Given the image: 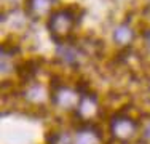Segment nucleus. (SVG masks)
<instances>
[{
    "label": "nucleus",
    "instance_id": "f257e3e1",
    "mask_svg": "<svg viewBox=\"0 0 150 144\" xmlns=\"http://www.w3.org/2000/svg\"><path fill=\"white\" fill-rule=\"evenodd\" d=\"M109 131L112 138L118 143H131L139 133V123L131 115L118 112L115 114L109 122Z\"/></svg>",
    "mask_w": 150,
    "mask_h": 144
},
{
    "label": "nucleus",
    "instance_id": "f03ea898",
    "mask_svg": "<svg viewBox=\"0 0 150 144\" xmlns=\"http://www.w3.org/2000/svg\"><path fill=\"white\" fill-rule=\"evenodd\" d=\"M75 5H70L69 8L66 10H58L50 16V23L48 27L51 31V35L59 40V38H64L66 35H69L72 32V29L77 23V14H75Z\"/></svg>",
    "mask_w": 150,
    "mask_h": 144
},
{
    "label": "nucleus",
    "instance_id": "7ed1b4c3",
    "mask_svg": "<svg viewBox=\"0 0 150 144\" xmlns=\"http://www.w3.org/2000/svg\"><path fill=\"white\" fill-rule=\"evenodd\" d=\"M80 93L70 90L69 86H64V85H59L56 88H53V93H51V103L54 104L56 107L59 109H64V110H72V109H77L78 103H80Z\"/></svg>",
    "mask_w": 150,
    "mask_h": 144
},
{
    "label": "nucleus",
    "instance_id": "20e7f679",
    "mask_svg": "<svg viewBox=\"0 0 150 144\" xmlns=\"http://www.w3.org/2000/svg\"><path fill=\"white\" fill-rule=\"evenodd\" d=\"M77 117L83 122L85 125L90 123L93 118L99 114V104H98V98L94 95L85 93L80 96V103H78L77 109H75Z\"/></svg>",
    "mask_w": 150,
    "mask_h": 144
},
{
    "label": "nucleus",
    "instance_id": "39448f33",
    "mask_svg": "<svg viewBox=\"0 0 150 144\" xmlns=\"http://www.w3.org/2000/svg\"><path fill=\"white\" fill-rule=\"evenodd\" d=\"M102 136L98 128L91 127V125H83L80 130H77L74 136V144H101Z\"/></svg>",
    "mask_w": 150,
    "mask_h": 144
},
{
    "label": "nucleus",
    "instance_id": "423d86ee",
    "mask_svg": "<svg viewBox=\"0 0 150 144\" xmlns=\"http://www.w3.org/2000/svg\"><path fill=\"white\" fill-rule=\"evenodd\" d=\"M54 0H26V13L32 19L43 18L50 13Z\"/></svg>",
    "mask_w": 150,
    "mask_h": 144
},
{
    "label": "nucleus",
    "instance_id": "0eeeda50",
    "mask_svg": "<svg viewBox=\"0 0 150 144\" xmlns=\"http://www.w3.org/2000/svg\"><path fill=\"white\" fill-rule=\"evenodd\" d=\"M42 59H27L18 66V75L23 78L24 82H29L37 75L38 69H40Z\"/></svg>",
    "mask_w": 150,
    "mask_h": 144
},
{
    "label": "nucleus",
    "instance_id": "6e6552de",
    "mask_svg": "<svg viewBox=\"0 0 150 144\" xmlns=\"http://www.w3.org/2000/svg\"><path fill=\"white\" fill-rule=\"evenodd\" d=\"M45 96H46V90L43 88V85H40V83H30L26 88V91H24V98H26V101H29V103H32V104L43 103Z\"/></svg>",
    "mask_w": 150,
    "mask_h": 144
},
{
    "label": "nucleus",
    "instance_id": "1a4fd4ad",
    "mask_svg": "<svg viewBox=\"0 0 150 144\" xmlns=\"http://www.w3.org/2000/svg\"><path fill=\"white\" fill-rule=\"evenodd\" d=\"M133 38H134V32H133V29L129 26H126V24H121V26H118L113 31V40H115V43H118L121 46H126L128 43H131Z\"/></svg>",
    "mask_w": 150,
    "mask_h": 144
},
{
    "label": "nucleus",
    "instance_id": "9d476101",
    "mask_svg": "<svg viewBox=\"0 0 150 144\" xmlns=\"http://www.w3.org/2000/svg\"><path fill=\"white\" fill-rule=\"evenodd\" d=\"M58 55L66 64H75L77 63L78 53H77V50H75L74 46H70V45H59Z\"/></svg>",
    "mask_w": 150,
    "mask_h": 144
},
{
    "label": "nucleus",
    "instance_id": "9b49d317",
    "mask_svg": "<svg viewBox=\"0 0 150 144\" xmlns=\"http://www.w3.org/2000/svg\"><path fill=\"white\" fill-rule=\"evenodd\" d=\"M141 138H142V141L150 143V118H149V120H145V122H144V125H142Z\"/></svg>",
    "mask_w": 150,
    "mask_h": 144
},
{
    "label": "nucleus",
    "instance_id": "f8f14e48",
    "mask_svg": "<svg viewBox=\"0 0 150 144\" xmlns=\"http://www.w3.org/2000/svg\"><path fill=\"white\" fill-rule=\"evenodd\" d=\"M145 45H147V48L150 50V31L145 32Z\"/></svg>",
    "mask_w": 150,
    "mask_h": 144
},
{
    "label": "nucleus",
    "instance_id": "ddd939ff",
    "mask_svg": "<svg viewBox=\"0 0 150 144\" xmlns=\"http://www.w3.org/2000/svg\"><path fill=\"white\" fill-rule=\"evenodd\" d=\"M10 2H18V0H10Z\"/></svg>",
    "mask_w": 150,
    "mask_h": 144
},
{
    "label": "nucleus",
    "instance_id": "4468645a",
    "mask_svg": "<svg viewBox=\"0 0 150 144\" xmlns=\"http://www.w3.org/2000/svg\"><path fill=\"white\" fill-rule=\"evenodd\" d=\"M149 91H150V85H149Z\"/></svg>",
    "mask_w": 150,
    "mask_h": 144
}]
</instances>
